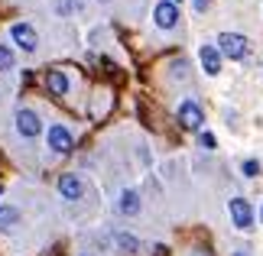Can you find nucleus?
Segmentation results:
<instances>
[{
    "instance_id": "nucleus-1",
    "label": "nucleus",
    "mask_w": 263,
    "mask_h": 256,
    "mask_svg": "<svg viewBox=\"0 0 263 256\" xmlns=\"http://www.w3.org/2000/svg\"><path fill=\"white\" fill-rule=\"evenodd\" d=\"M247 39L244 36H237V33H221L218 36V52L221 55H228V58H234V62H240V58H247Z\"/></svg>"
},
{
    "instance_id": "nucleus-2",
    "label": "nucleus",
    "mask_w": 263,
    "mask_h": 256,
    "mask_svg": "<svg viewBox=\"0 0 263 256\" xmlns=\"http://www.w3.org/2000/svg\"><path fill=\"white\" fill-rule=\"evenodd\" d=\"M231 218H234V227L240 230H247V227H254V208L247 204V198H231Z\"/></svg>"
},
{
    "instance_id": "nucleus-3",
    "label": "nucleus",
    "mask_w": 263,
    "mask_h": 256,
    "mask_svg": "<svg viewBox=\"0 0 263 256\" xmlns=\"http://www.w3.org/2000/svg\"><path fill=\"white\" fill-rule=\"evenodd\" d=\"M10 36H13V43L23 49V52H36V46H39V36H36V29L29 26V23H16L13 29H10Z\"/></svg>"
},
{
    "instance_id": "nucleus-4",
    "label": "nucleus",
    "mask_w": 263,
    "mask_h": 256,
    "mask_svg": "<svg viewBox=\"0 0 263 256\" xmlns=\"http://www.w3.org/2000/svg\"><path fill=\"white\" fill-rule=\"evenodd\" d=\"M16 130L23 133V136L33 140V136H39V130H43V120H39L36 110H26V107H23V110L16 114Z\"/></svg>"
},
{
    "instance_id": "nucleus-5",
    "label": "nucleus",
    "mask_w": 263,
    "mask_h": 256,
    "mask_svg": "<svg viewBox=\"0 0 263 256\" xmlns=\"http://www.w3.org/2000/svg\"><path fill=\"white\" fill-rule=\"evenodd\" d=\"M176 23H179V7L173 0H159L156 4V26L159 29H176Z\"/></svg>"
},
{
    "instance_id": "nucleus-6",
    "label": "nucleus",
    "mask_w": 263,
    "mask_h": 256,
    "mask_svg": "<svg viewBox=\"0 0 263 256\" xmlns=\"http://www.w3.org/2000/svg\"><path fill=\"white\" fill-rule=\"evenodd\" d=\"M179 124L189 127V130H198L201 124H205V114H201V107L195 104V101H185V104L179 107Z\"/></svg>"
},
{
    "instance_id": "nucleus-7",
    "label": "nucleus",
    "mask_w": 263,
    "mask_h": 256,
    "mask_svg": "<svg viewBox=\"0 0 263 256\" xmlns=\"http://www.w3.org/2000/svg\"><path fill=\"white\" fill-rule=\"evenodd\" d=\"M49 146H52L55 152H72L75 140H72V133H68L62 124H55L52 130H49Z\"/></svg>"
},
{
    "instance_id": "nucleus-8",
    "label": "nucleus",
    "mask_w": 263,
    "mask_h": 256,
    "mask_svg": "<svg viewBox=\"0 0 263 256\" xmlns=\"http://www.w3.org/2000/svg\"><path fill=\"white\" fill-rule=\"evenodd\" d=\"M59 194H62V198H68V201H78V198L85 194L82 179H78V175H62V179H59Z\"/></svg>"
},
{
    "instance_id": "nucleus-9",
    "label": "nucleus",
    "mask_w": 263,
    "mask_h": 256,
    "mask_svg": "<svg viewBox=\"0 0 263 256\" xmlns=\"http://www.w3.org/2000/svg\"><path fill=\"white\" fill-rule=\"evenodd\" d=\"M198 58H201L205 75H218V71H221V52H218L215 46H201L198 49Z\"/></svg>"
},
{
    "instance_id": "nucleus-10",
    "label": "nucleus",
    "mask_w": 263,
    "mask_h": 256,
    "mask_svg": "<svg viewBox=\"0 0 263 256\" xmlns=\"http://www.w3.org/2000/svg\"><path fill=\"white\" fill-rule=\"evenodd\" d=\"M46 88H49V94H55V97L68 94V78H65V71L52 68V71L46 75Z\"/></svg>"
},
{
    "instance_id": "nucleus-11",
    "label": "nucleus",
    "mask_w": 263,
    "mask_h": 256,
    "mask_svg": "<svg viewBox=\"0 0 263 256\" xmlns=\"http://www.w3.org/2000/svg\"><path fill=\"white\" fill-rule=\"evenodd\" d=\"M117 211H120V214H127V218H134V214H140V194L127 188L124 194H120V201H117Z\"/></svg>"
},
{
    "instance_id": "nucleus-12",
    "label": "nucleus",
    "mask_w": 263,
    "mask_h": 256,
    "mask_svg": "<svg viewBox=\"0 0 263 256\" xmlns=\"http://www.w3.org/2000/svg\"><path fill=\"white\" fill-rule=\"evenodd\" d=\"M16 221H20V211L13 208V204H0V230L13 227Z\"/></svg>"
},
{
    "instance_id": "nucleus-13",
    "label": "nucleus",
    "mask_w": 263,
    "mask_h": 256,
    "mask_svg": "<svg viewBox=\"0 0 263 256\" xmlns=\"http://www.w3.org/2000/svg\"><path fill=\"white\" fill-rule=\"evenodd\" d=\"M114 243H117L124 253H140V240L130 237V233H114Z\"/></svg>"
},
{
    "instance_id": "nucleus-14",
    "label": "nucleus",
    "mask_w": 263,
    "mask_h": 256,
    "mask_svg": "<svg viewBox=\"0 0 263 256\" xmlns=\"http://www.w3.org/2000/svg\"><path fill=\"white\" fill-rule=\"evenodd\" d=\"M16 65V55H13V49L10 46H0V71H10Z\"/></svg>"
},
{
    "instance_id": "nucleus-15",
    "label": "nucleus",
    "mask_w": 263,
    "mask_h": 256,
    "mask_svg": "<svg viewBox=\"0 0 263 256\" xmlns=\"http://www.w3.org/2000/svg\"><path fill=\"white\" fill-rule=\"evenodd\" d=\"M244 175H250V179L260 175V162H257V159H247V162H244Z\"/></svg>"
},
{
    "instance_id": "nucleus-16",
    "label": "nucleus",
    "mask_w": 263,
    "mask_h": 256,
    "mask_svg": "<svg viewBox=\"0 0 263 256\" xmlns=\"http://www.w3.org/2000/svg\"><path fill=\"white\" fill-rule=\"evenodd\" d=\"M198 143H201L205 149H215V136H211V133H201V136H198Z\"/></svg>"
},
{
    "instance_id": "nucleus-17",
    "label": "nucleus",
    "mask_w": 263,
    "mask_h": 256,
    "mask_svg": "<svg viewBox=\"0 0 263 256\" xmlns=\"http://www.w3.org/2000/svg\"><path fill=\"white\" fill-rule=\"evenodd\" d=\"M208 4H211V0H192V7H195L198 13H205V10H208Z\"/></svg>"
},
{
    "instance_id": "nucleus-18",
    "label": "nucleus",
    "mask_w": 263,
    "mask_h": 256,
    "mask_svg": "<svg viewBox=\"0 0 263 256\" xmlns=\"http://www.w3.org/2000/svg\"><path fill=\"white\" fill-rule=\"evenodd\" d=\"M156 256H166V247H156Z\"/></svg>"
},
{
    "instance_id": "nucleus-19",
    "label": "nucleus",
    "mask_w": 263,
    "mask_h": 256,
    "mask_svg": "<svg viewBox=\"0 0 263 256\" xmlns=\"http://www.w3.org/2000/svg\"><path fill=\"white\" fill-rule=\"evenodd\" d=\"M195 256H208V250H195Z\"/></svg>"
},
{
    "instance_id": "nucleus-20",
    "label": "nucleus",
    "mask_w": 263,
    "mask_h": 256,
    "mask_svg": "<svg viewBox=\"0 0 263 256\" xmlns=\"http://www.w3.org/2000/svg\"><path fill=\"white\" fill-rule=\"evenodd\" d=\"M234 256H250V253H244V250H237V253H234Z\"/></svg>"
},
{
    "instance_id": "nucleus-21",
    "label": "nucleus",
    "mask_w": 263,
    "mask_h": 256,
    "mask_svg": "<svg viewBox=\"0 0 263 256\" xmlns=\"http://www.w3.org/2000/svg\"><path fill=\"white\" fill-rule=\"evenodd\" d=\"M260 221H263V208H260Z\"/></svg>"
},
{
    "instance_id": "nucleus-22",
    "label": "nucleus",
    "mask_w": 263,
    "mask_h": 256,
    "mask_svg": "<svg viewBox=\"0 0 263 256\" xmlns=\"http://www.w3.org/2000/svg\"><path fill=\"white\" fill-rule=\"evenodd\" d=\"M82 256H91V253H82Z\"/></svg>"
},
{
    "instance_id": "nucleus-23",
    "label": "nucleus",
    "mask_w": 263,
    "mask_h": 256,
    "mask_svg": "<svg viewBox=\"0 0 263 256\" xmlns=\"http://www.w3.org/2000/svg\"><path fill=\"white\" fill-rule=\"evenodd\" d=\"M173 4H176V0H173Z\"/></svg>"
}]
</instances>
